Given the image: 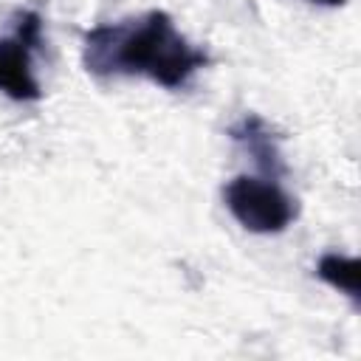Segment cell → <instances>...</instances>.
<instances>
[{"instance_id":"6da1fadb","label":"cell","mask_w":361,"mask_h":361,"mask_svg":"<svg viewBox=\"0 0 361 361\" xmlns=\"http://www.w3.org/2000/svg\"><path fill=\"white\" fill-rule=\"evenodd\" d=\"M206 62V51L192 45L166 11L104 23L82 39V65L99 79L144 76L166 90H178L186 87Z\"/></svg>"},{"instance_id":"7a4b0ae2","label":"cell","mask_w":361,"mask_h":361,"mask_svg":"<svg viewBox=\"0 0 361 361\" xmlns=\"http://www.w3.org/2000/svg\"><path fill=\"white\" fill-rule=\"evenodd\" d=\"M228 214L254 234H279L296 220V200L274 180L237 175L223 186Z\"/></svg>"},{"instance_id":"3957f363","label":"cell","mask_w":361,"mask_h":361,"mask_svg":"<svg viewBox=\"0 0 361 361\" xmlns=\"http://www.w3.org/2000/svg\"><path fill=\"white\" fill-rule=\"evenodd\" d=\"M228 135L237 147H243V152L268 175H282L285 172V161H282V149H279V135L274 133V127L257 116V113H245L240 121H234L228 127Z\"/></svg>"},{"instance_id":"277c9868","label":"cell","mask_w":361,"mask_h":361,"mask_svg":"<svg viewBox=\"0 0 361 361\" xmlns=\"http://www.w3.org/2000/svg\"><path fill=\"white\" fill-rule=\"evenodd\" d=\"M0 93L14 102L42 99V87L31 68V48L17 34L0 39Z\"/></svg>"},{"instance_id":"5b68a950","label":"cell","mask_w":361,"mask_h":361,"mask_svg":"<svg viewBox=\"0 0 361 361\" xmlns=\"http://www.w3.org/2000/svg\"><path fill=\"white\" fill-rule=\"evenodd\" d=\"M316 276L324 285H330L333 290L350 296L353 302L361 299V262L355 257H347V254H338V251H327L316 262Z\"/></svg>"},{"instance_id":"8992f818","label":"cell","mask_w":361,"mask_h":361,"mask_svg":"<svg viewBox=\"0 0 361 361\" xmlns=\"http://www.w3.org/2000/svg\"><path fill=\"white\" fill-rule=\"evenodd\" d=\"M14 34H17L31 51H37V48L42 45V17H39L37 11H20V14H17V28H14Z\"/></svg>"},{"instance_id":"52a82bcc","label":"cell","mask_w":361,"mask_h":361,"mask_svg":"<svg viewBox=\"0 0 361 361\" xmlns=\"http://www.w3.org/2000/svg\"><path fill=\"white\" fill-rule=\"evenodd\" d=\"M310 3H316V6H330V8H336V6H344L347 0H310Z\"/></svg>"}]
</instances>
